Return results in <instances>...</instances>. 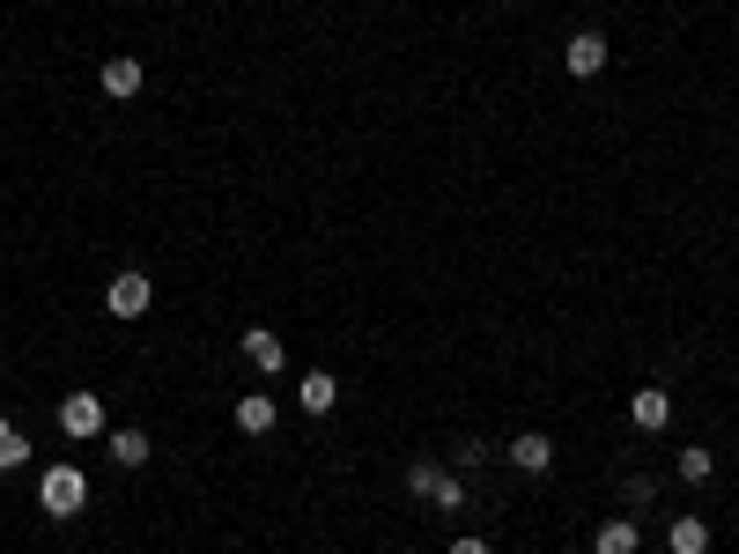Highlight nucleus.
I'll return each mask as SVG.
<instances>
[{
	"instance_id": "15",
	"label": "nucleus",
	"mask_w": 739,
	"mask_h": 554,
	"mask_svg": "<svg viewBox=\"0 0 739 554\" xmlns=\"http://www.w3.org/2000/svg\"><path fill=\"white\" fill-rule=\"evenodd\" d=\"M717 473V458L703 451V444H688V451H681V481H710Z\"/></svg>"
},
{
	"instance_id": "13",
	"label": "nucleus",
	"mask_w": 739,
	"mask_h": 554,
	"mask_svg": "<svg viewBox=\"0 0 739 554\" xmlns=\"http://www.w3.org/2000/svg\"><path fill=\"white\" fill-rule=\"evenodd\" d=\"M245 355L259 362V370H281V340H274L267 326H251V333H245Z\"/></svg>"
},
{
	"instance_id": "9",
	"label": "nucleus",
	"mask_w": 739,
	"mask_h": 554,
	"mask_svg": "<svg viewBox=\"0 0 739 554\" xmlns=\"http://www.w3.org/2000/svg\"><path fill=\"white\" fill-rule=\"evenodd\" d=\"M636 547H643V532L629 525V518H607L599 540H591V554H636Z\"/></svg>"
},
{
	"instance_id": "10",
	"label": "nucleus",
	"mask_w": 739,
	"mask_h": 554,
	"mask_svg": "<svg viewBox=\"0 0 739 554\" xmlns=\"http://www.w3.org/2000/svg\"><path fill=\"white\" fill-rule=\"evenodd\" d=\"M665 547H673V554H710V525H703V518H673Z\"/></svg>"
},
{
	"instance_id": "11",
	"label": "nucleus",
	"mask_w": 739,
	"mask_h": 554,
	"mask_svg": "<svg viewBox=\"0 0 739 554\" xmlns=\"http://www.w3.org/2000/svg\"><path fill=\"white\" fill-rule=\"evenodd\" d=\"M237 429H245V436H267V429H274V399H267V392L237 399Z\"/></svg>"
},
{
	"instance_id": "7",
	"label": "nucleus",
	"mask_w": 739,
	"mask_h": 554,
	"mask_svg": "<svg viewBox=\"0 0 739 554\" xmlns=\"http://www.w3.org/2000/svg\"><path fill=\"white\" fill-rule=\"evenodd\" d=\"M296 399H303V414H333V407H341V385H333V370H311V377L296 385Z\"/></svg>"
},
{
	"instance_id": "17",
	"label": "nucleus",
	"mask_w": 739,
	"mask_h": 554,
	"mask_svg": "<svg viewBox=\"0 0 739 554\" xmlns=\"http://www.w3.org/2000/svg\"><path fill=\"white\" fill-rule=\"evenodd\" d=\"M451 554H489V540H473L467 532V540H451Z\"/></svg>"
},
{
	"instance_id": "4",
	"label": "nucleus",
	"mask_w": 739,
	"mask_h": 554,
	"mask_svg": "<svg viewBox=\"0 0 739 554\" xmlns=\"http://www.w3.org/2000/svg\"><path fill=\"white\" fill-rule=\"evenodd\" d=\"M629 422H636V429H665V422H673V399H665V385H643L636 399H629Z\"/></svg>"
},
{
	"instance_id": "2",
	"label": "nucleus",
	"mask_w": 739,
	"mask_h": 554,
	"mask_svg": "<svg viewBox=\"0 0 739 554\" xmlns=\"http://www.w3.org/2000/svg\"><path fill=\"white\" fill-rule=\"evenodd\" d=\"M148 303H156V281H148V274H119V281L104 289V311L111 318H141Z\"/></svg>"
},
{
	"instance_id": "1",
	"label": "nucleus",
	"mask_w": 739,
	"mask_h": 554,
	"mask_svg": "<svg viewBox=\"0 0 739 554\" xmlns=\"http://www.w3.org/2000/svg\"><path fill=\"white\" fill-rule=\"evenodd\" d=\"M38 503H45V518H82V503H89V473H82L74 458L45 466V481H38Z\"/></svg>"
},
{
	"instance_id": "16",
	"label": "nucleus",
	"mask_w": 739,
	"mask_h": 554,
	"mask_svg": "<svg viewBox=\"0 0 739 554\" xmlns=\"http://www.w3.org/2000/svg\"><path fill=\"white\" fill-rule=\"evenodd\" d=\"M437 481H443L437 458H415V466H407V488H415V496H437Z\"/></svg>"
},
{
	"instance_id": "6",
	"label": "nucleus",
	"mask_w": 739,
	"mask_h": 554,
	"mask_svg": "<svg viewBox=\"0 0 739 554\" xmlns=\"http://www.w3.org/2000/svg\"><path fill=\"white\" fill-rule=\"evenodd\" d=\"M563 60H569V74H599L607 67V38H599V30H577Z\"/></svg>"
},
{
	"instance_id": "5",
	"label": "nucleus",
	"mask_w": 739,
	"mask_h": 554,
	"mask_svg": "<svg viewBox=\"0 0 739 554\" xmlns=\"http://www.w3.org/2000/svg\"><path fill=\"white\" fill-rule=\"evenodd\" d=\"M104 97H141V60L133 52H119V60H104Z\"/></svg>"
},
{
	"instance_id": "3",
	"label": "nucleus",
	"mask_w": 739,
	"mask_h": 554,
	"mask_svg": "<svg viewBox=\"0 0 739 554\" xmlns=\"http://www.w3.org/2000/svg\"><path fill=\"white\" fill-rule=\"evenodd\" d=\"M60 429L82 444V436H104V399L97 392H74V399H60Z\"/></svg>"
},
{
	"instance_id": "12",
	"label": "nucleus",
	"mask_w": 739,
	"mask_h": 554,
	"mask_svg": "<svg viewBox=\"0 0 739 554\" xmlns=\"http://www.w3.org/2000/svg\"><path fill=\"white\" fill-rule=\"evenodd\" d=\"M30 458V436L15 429V422H8V414H0V473H15V466H23Z\"/></svg>"
},
{
	"instance_id": "8",
	"label": "nucleus",
	"mask_w": 739,
	"mask_h": 554,
	"mask_svg": "<svg viewBox=\"0 0 739 554\" xmlns=\"http://www.w3.org/2000/svg\"><path fill=\"white\" fill-rule=\"evenodd\" d=\"M511 466H517V473H547V466H555V444H547L540 429H525L511 444Z\"/></svg>"
},
{
	"instance_id": "14",
	"label": "nucleus",
	"mask_w": 739,
	"mask_h": 554,
	"mask_svg": "<svg viewBox=\"0 0 739 554\" xmlns=\"http://www.w3.org/2000/svg\"><path fill=\"white\" fill-rule=\"evenodd\" d=\"M111 458H119V466H148V436L141 429H111Z\"/></svg>"
}]
</instances>
